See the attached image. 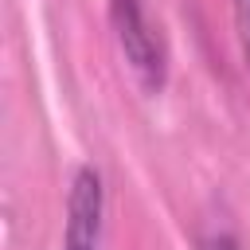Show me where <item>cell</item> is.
I'll return each instance as SVG.
<instances>
[{
    "label": "cell",
    "instance_id": "obj_4",
    "mask_svg": "<svg viewBox=\"0 0 250 250\" xmlns=\"http://www.w3.org/2000/svg\"><path fill=\"white\" fill-rule=\"evenodd\" d=\"M199 250H238V246H234V238H230V234H211V238H203V242H199Z\"/></svg>",
    "mask_w": 250,
    "mask_h": 250
},
{
    "label": "cell",
    "instance_id": "obj_2",
    "mask_svg": "<svg viewBox=\"0 0 250 250\" xmlns=\"http://www.w3.org/2000/svg\"><path fill=\"white\" fill-rule=\"evenodd\" d=\"M102 215H105V191L102 176L94 168H78L66 199V227H62V250H98L102 246Z\"/></svg>",
    "mask_w": 250,
    "mask_h": 250
},
{
    "label": "cell",
    "instance_id": "obj_3",
    "mask_svg": "<svg viewBox=\"0 0 250 250\" xmlns=\"http://www.w3.org/2000/svg\"><path fill=\"white\" fill-rule=\"evenodd\" d=\"M234 31H238L242 59H246V66H250V0H234Z\"/></svg>",
    "mask_w": 250,
    "mask_h": 250
},
{
    "label": "cell",
    "instance_id": "obj_1",
    "mask_svg": "<svg viewBox=\"0 0 250 250\" xmlns=\"http://www.w3.org/2000/svg\"><path fill=\"white\" fill-rule=\"evenodd\" d=\"M109 23L117 35V47L133 70V78L141 82L145 94H160L164 78H168V55H164V39L156 31V23L148 20L141 0H109Z\"/></svg>",
    "mask_w": 250,
    "mask_h": 250
}]
</instances>
